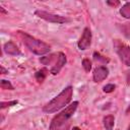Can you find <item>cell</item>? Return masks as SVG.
<instances>
[{"mask_svg": "<svg viewBox=\"0 0 130 130\" xmlns=\"http://www.w3.org/2000/svg\"><path fill=\"white\" fill-rule=\"evenodd\" d=\"M73 94V88L72 86H67L65 87L58 95H56L53 100H51L46 106H44L43 111L47 114L55 113L58 110L62 109L66 105H68L72 99Z\"/></svg>", "mask_w": 130, "mask_h": 130, "instance_id": "cell-1", "label": "cell"}, {"mask_svg": "<svg viewBox=\"0 0 130 130\" xmlns=\"http://www.w3.org/2000/svg\"><path fill=\"white\" fill-rule=\"evenodd\" d=\"M19 32H20V36L22 38L23 44L34 54L41 56V55H45V54L50 52L51 47L47 43H45V42H43L41 40H38V39L29 36L26 32H23V31H19Z\"/></svg>", "mask_w": 130, "mask_h": 130, "instance_id": "cell-2", "label": "cell"}, {"mask_svg": "<svg viewBox=\"0 0 130 130\" xmlns=\"http://www.w3.org/2000/svg\"><path fill=\"white\" fill-rule=\"evenodd\" d=\"M78 107V102H73L71 105H69L67 108H65L63 111H61L59 114H57L51 121L49 130H59L75 113L76 109Z\"/></svg>", "mask_w": 130, "mask_h": 130, "instance_id": "cell-3", "label": "cell"}, {"mask_svg": "<svg viewBox=\"0 0 130 130\" xmlns=\"http://www.w3.org/2000/svg\"><path fill=\"white\" fill-rule=\"evenodd\" d=\"M114 49L118 54L120 60L126 65L130 67V47L126 44L122 43L119 40L114 41Z\"/></svg>", "mask_w": 130, "mask_h": 130, "instance_id": "cell-4", "label": "cell"}, {"mask_svg": "<svg viewBox=\"0 0 130 130\" xmlns=\"http://www.w3.org/2000/svg\"><path fill=\"white\" fill-rule=\"evenodd\" d=\"M35 14L37 16H39L40 18L45 19L46 21H49V22H53V23H64V22L68 21V19L64 16L53 14V13H50V12H47L44 10H36Z\"/></svg>", "mask_w": 130, "mask_h": 130, "instance_id": "cell-5", "label": "cell"}, {"mask_svg": "<svg viewBox=\"0 0 130 130\" xmlns=\"http://www.w3.org/2000/svg\"><path fill=\"white\" fill-rule=\"evenodd\" d=\"M90 43H91V31L88 27H85L77 43V46L79 50H86L90 46Z\"/></svg>", "mask_w": 130, "mask_h": 130, "instance_id": "cell-6", "label": "cell"}, {"mask_svg": "<svg viewBox=\"0 0 130 130\" xmlns=\"http://www.w3.org/2000/svg\"><path fill=\"white\" fill-rule=\"evenodd\" d=\"M66 64V56L64 53L62 52H58V58H57V61L55 63V65L53 67H51L50 69V72L53 74V75H56L58 74L61 69L63 68V66Z\"/></svg>", "mask_w": 130, "mask_h": 130, "instance_id": "cell-7", "label": "cell"}, {"mask_svg": "<svg viewBox=\"0 0 130 130\" xmlns=\"http://www.w3.org/2000/svg\"><path fill=\"white\" fill-rule=\"evenodd\" d=\"M109 75V69L106 66H99L94 69L92 78L94 82H101L104 79H106Z\"/></svg>", "mask_w": 130, "mask_h": 130, "instance_id": "cell-8", "label": "cell"}, {"mask_svg": "<svg viewBox=\"0 0 130 130\" xmlns=\"http://www.w3.org/2000/svg\"><path fill=\"white\" fill-rule=\"evenodd\" d=\"M3 50L6 54L8 55H13V56H18L20 55V50L18 49V47L11 41L7 42L4 44V47H3Z\"/></svg>", "mask_w": 130, "mask_h": 130, "instance_id": "cell-9", "label": "cell"}, {"mask_svg": "<svg viewBox=\"0 0 130 130\" xmlns=\"http://www.w3.org/2000/svg\"><path fill=\"white\" fill-rule=\"evenodd\" d=\"M58 58V53L56 54H50L49 56H45L40 58V62L43 63L44 65H52V67L54 66V64L56 63Z\"/></svg>", "mask_w": 130, "mask_h": 130, "instance_id": "cell-10", "label": "cell"}, {"mask_svg": "<svg viewBox=\"0 0 130 130\" xmlns=\"http://www.w3.org/2000/svg\"><path fill=\"white\" fill-rule=\"evenodd\" d=\"M115 124V118L112 115H108L104 118V126L106 130H112Z\"/></svg>", "mask_w": 130, "mask_h": 130, "instance_id": "cell-11", "label": "cell"}, {"mask_svg": "<svg viewBox=\"0 0 130 130\" xmlns=\"http://www.w3.org/2000/svg\"><path fill=\"white\" fill-rule=\"evenodd\" d=\"M120 14H121L123 17L130 19V2L125 3V4L121 7V9H120Z\"/></svg>", "mask_w": 130, "mask_h": 130, "instance_id": "cell-12", "label": "cell"}, {"mask_svg": "<svg viewBox=\"0 0 130 130\" xmlns=\"http://www.w3.org/2000/svg\"><path fill=\"white\" fill-rule=\"evenodd\" d=\"M47 74H48V70H47L46 68H42V69H40V70H38V71L36 72L35 76H36V79H37L39 82H43L44 79L46 78Z\"/></svg>", "mask_w": 130, "mask_h": 130, "instance_id": "cell-13", "label": "cell"}, {"mask_svg": "<svg viewBox=\"0 0 130 130\" xmlns=\"http://www.w3.org/2000/svg\"><path fill=\"white\" fill-rule=\"evenodd\" d=\"M0 86L2 89H9V90H13V86L11 84L10 81L8 80H5V79H2L0 81Z\"/></svg>", "mask_w": 130, "mask_h": 130, "instance_id": "cell-14", "label": "cell"}, {"mask_svg": "<svg viewBox=\"0 0 130 130\" xmlns=\"http://www.w3.org/2000/svg\"><path fill=\"white\" fill-rule=\"evenodd\" d=\"M121 30H122V32H123L126 37L130 38V23L123 24V25L121 26Z\"/></svg>", "mask_w": 130, "mask_h": 130, "instance_id": "cell-15", "label": "cell"}, {"mask_svg": "<svg viewBox=\"0 0 130 130\" xmlns=\"http://www.w3.org/2000/svg\"><path fill=\"white\" fill-rule=\"evenodd\" d=\"M93 58H94V60H96V61H102V62H104V63L109 62V60H108L106 57L102 56V55H101L100 53H98V52H94V53H93Z\"/></svg>", "mask_w": 130, "mask_h": 130, "instance_id": "cell-16", "label": "cell"}, {"mask_svg": "<svg viewBox=\"0 0 130 130\" xmlns=\"http://www.w3.org/2000/svg\"><path fill=\"white\" fill-rule=\"evenodd\" d=\"M82 66H83V68L86 72H89L90 68H91V63H90L89 59H83L82 60Z\"/></svg>", "mask_w": 130, "mask_h": 130, "instance_id": "cell-17", "label": "cell"}, {"mask_svg": "<svg viewBox=\"0 0 130 130\" xmlns=\"http://www.w3.org/2000/svg\"><path fill=\"white\" fill-rule=\"evenodd\" d=\"M17 104V101H11V102H2L1 103V109H5L7 107H11Z\"/></svg>", "mask_w": 130, "mask_h": 130, "instance_id": "cell-18", "label": "cell"}, {"mask_svg": "<svg viewBox=\"0 0 130 130\" xmlns=\"http://www.w3.org/2000/svg\"><path fill=\"white\" fill-rule=\"evenodd\" d=\"M115 88H116V86H115V84H112V83H109V84H107V85H105L103 89H104V91H105V92H108V93H109V92H112V91H113V90H114Z\"/></svg>", "mask_w": 130, "mask_h": 130, "instance_id": "cell-19", "label": "cell"}, {"mask_svg": "<svg viewBox=\"0 0 130 130\" xmlns=\"http://www.w3.org/2000/svg\"><path fill=\"white\" fill-rule=\"evenodd\" d=\"M107 4H108V5H111V6H113V7H115V6H118V5L120 4V2H119V1H107Z\"/></svg>", "mask_w": 130, "mask_h": 130, "instance_id": "cell-20", "label": "cell"}, {"mask_svg": "<svg viewBox=\"0 0 130 130\" xmlns=\"http://www.w3.org/2000/svg\"><path fill=\"white\" fill-rule=\"evenodd\" d=\"M0 68H1V74H5V73H7L6 69H5L3 66H0Z\"/></svg>", "mask_w": 130, "mask_h": 130, "instance_id": "cell-21", "label": "cell"}, {"mask_svg": "<svg viewBox=\"0 0 130 130\" xmlns=\"http://www.w3.org/2000/svg\"><path fill=\"white\" fill-rule=\"evenodd\" d=\"M129 111H130V105L128 106V108H127V110H126V113H129Z\"/></svg>", "mask_w": 130, "mask_h": 130, "instance_id": "cell-22", "label": "cell"}, {"mask_svg": "<svg viewBox=\"0 0 130 130\" xmlns=\"http://www.w3.org/2000/svg\"><path fill=\"white\" fill-rule=\"evenodd\" d=\"M71 130H80V129H79L78 127H73V128H72Z\"/></svg>", "mask_w": 130, "mask_h": 130, "instance_id": "cell-23", "label": "cell"}, {"mask_svg": "<svg viewBox=\"0 0 130 130\" xmlns=\"http://www.w3.org/2000/svg\"><path fill=\"white\" fill-rule=\"evenodd\" d=\"M128 130H130V125H129V127H128Z\"/></svg>", "mask_w": 130, "mask_h": 130, "instance_id": "cell-24", "label": "cell"}]
</instances>
